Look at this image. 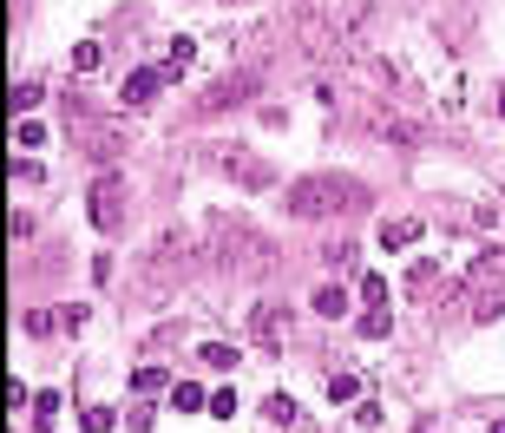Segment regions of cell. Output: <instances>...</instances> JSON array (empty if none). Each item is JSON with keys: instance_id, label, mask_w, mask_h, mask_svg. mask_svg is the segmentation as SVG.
<instances>
[{"instance_id": "7c38bea8", "label": "cell", "mask_w": 505, "mask_h": 433, "mask_svg": "<svg viewBox=\"0 0 505 433\" xmlns=\"http://www.w3.org/2000/svg\"><path fill=\"white\" fill-rule=\"evenodd\" d=\"M191 59H197V46H191V40H171V53L158 59V73H164V79H178V73H184Z\"/></svg>"}, {"instance_id": "9a60e30c", "label": "cell", "mask_w": 505, "mask_h": 433, "mask_svg": "<svg viewBox=\"0 0 505 433\" xmlns=\"http://www.w3.org/2000/svg\"><path fill=\"white\" fill-rule=\"evenodd\" d=\"M315 315H348V289H342V282L315 289Z\"/></svg>"}, {"instance_id": "7402d4cb", "label": "cell", "mask_w": 505, "mask_h": 433, "mask_svg": "<svg viewBox=\"0 0 505 433\" xmlns=\"http://www.w3.org/2000/svg\"><path fill=\"white\" fill-rule=\"evenodd\" d=\"M92 66H99V40H79L73 46V73H92Z\"/></svg>"}, {"instance_id": "52a82bcc", "label": "cell", "mask_w": 505, "mask_h": 433, "mask_svg": "<svg viewBox=\"0 0 505 433\" xmlns=\"http://www.w3.org/2000/svg\"><path fill=\"white\" fill-rule=\"evenodd\" d=\"M282 322H289V309L263 303V309H256V328H249V335H256V348H282Z\"/></svg>"}, {"instance_id": "484cf974", "label": "cell", "mask_w": 505, "mask_h": 433, "mask_svg": "<svg viewBox=\"0 0 505 433\" xmlns=\"http://www.w3.org/2000/svg\"><path fill=\"white\" fill-rule=\"evenodd\" d=\"M210 413H217V421H230V413H237V394H230V388L210 394Z\"/></svg>"}, {"instance_id": "ac0fdd59", "label": "cell", "mask_w": 505, "mask_h": 433, "mask_svg": "<svg viewBox=\"0 0 505 433\" xmlns=\"http://www.w3.org/2000/svg\"><path fill=\"white\" fill-rule=\"evenodd\" d=\"M204 368H237V348L230 342H204Z\"/></svg>"}, {"instance_id": "30bf717a", "label": "cell", "mask_w": 505, "mask_h": 433, "mask_svg": "<svg viewBox=\"0 0 505 433\" xmlns=\"http://www.w3.org/2000/svg\"><path fill=\"white\" fill-rule=\"evenodd\" d=\"M420 230H427L420 216H400V224H381V243H387V249H414Z\"/></svg>"}, {"instance_id": "cb8c5ba5", "label": "cell", "mask_w": 505, "mask_h": 433, "mask_svg": "<svg viewBox=\"0 0 505 433\" xmlns=\"http://www.w3.org/2000/svg\"><path fill=\"white\" fill-rule=\"evenodd\" d=\"M131 388H138V394H158V388H164V368H138V374H131Z\"/></svg>"}, {"instance_id": "ba28073f", "label": "cell", "mask_w": 505, "mask_h": 433, "mask_svg": "<svg viewBox=\"0 0 505 433\" xmlns=\"http://www.w3.org/2000/svg\"><path fill=\"white\" fill-rule=\"evenodd\" d=\"M158 86H164L158 66H138V73L125 79V106H151V98H158Z\"/></svg>"}, {"instance_id": "5b68a950", "label": "cell", "mask_w": 505, "mask_h": 433, "mask_svg": "<svg viewBox=\"0 0 505 433\" xmlns=\"http://www.w3.org/2000/svg\"><path fill=\"white\" fill-rule=\"evenodd\" d=\"M86 210H92V224L99 230H119L125 224V177L119 171H99V185L86 197Z\"/></svg>"}, {"instance_id": "603a6c76", "label": "cell", "mask_w": 505, "mask_h": 433, "mask_svg": "<svg viewBox=\"0 0 505 433\" xmlns=\"http://www.w3.org/2000/svg\"><path fill=\"white\" fill-rule=\"evenodd\" d=\"M361 335H367V342L387 335V309H367V315H361Z\"/></svg>"}, {"instance_id": "8992f818", "label": "cell", "mask_w": 505, "mask_h": 433, "mask_svg": "<svg viewBox=\"0 0 505 433\" xmlns=\"http://www.w3.org/2000/svg\"><path fill=\"white\" fill-rule=\"evenodd\" d=\"M263 86V66H249V73H237V79H217V86L204 92V112H224V106H243L249 92Z\"/></svg>"}, {"instance_id": "7a4b0ae2", "label": "cell", "mask_w": 505, "mask_h": 433, "mask_svg": "<svg viewBox=\"0 0 505 433\" xmlns=\"http://www.w3.org/2000/svg\"><path fill=\"white\" fill-rule=\"evenodd\" d=\"M204 249H210V263H217V270H237V276H263L269 263H276L269 237H263L256 224H243V216H210Z\"/></svg>"}, {"instance_id": "9c48e42d", "label": "cell", "mask_w": 505, "mask_h": 433, "mask_svg": "<svg viewBox=\"0 0 505 433\" xmlns=\"http://www.w3.org/2000/svg\"><path fill=\"white\" fill-rule=\"evenodd\" d=\"M224 171H237V177H243L249 191H269V185H276V177L263 171V158H249V152H237V158H224Z\"/></svg>"}, {"instance_id": "d4e9b609", "label": "cell", "mask_w": 505, "mask_h": 433, "mask_svg": "<svg viewBox=\"0 0 505 433\" xmlns=\"http://www.w3.org/2000/svg\"><path fill=\"white\" fill-rule=\"evenodd\" d=\"M7 237H13V243H27V237H33V216H27V210H13V216H7Z\"/></svg>"}, {"instance_id": "44dd1931", "label": "cell", "mask_w": 505, "mask_h": 433, "mask_svg": "<svg viewBox=\"0 0 505 433\" xmlns=\"http://www.w3.org/2000/svg\"><path fill=\"white\" fill-rule=\"evenodd\" d=\"M53 328H59V309H33L27 315V335H53Z\"/></svg>"}, {"instance_id": "d6986e66", "label": "cell", "mask_w": 505, "mask_h": 433, "mask_svg": "<svg viewBox=\"0 0 505 433\" xmlns=\"http://www.w3.org/2000/svg\"><path fill=\"white\" fill-rule=\"evenodd\" d=\"M33 106H40V86H13V92H7V112H13V119L33 112Z\"/></svg>"}, {"instance_id": "277c9868", "label": "cell", "mask_w": 505, "mask_h": 433, "mask_svg": "<svg viewBox=\"0 0 505 433\" xmlns=\"http://www.w3.org/2000/svg\"><path fill=\"white\" fill-rule=\"evenodd\" d=\"M466 309H473V322L505 315V249L499 256H479L473 270H466Z\"/></svg>"}, {"instance_id": "4316f807", "label": "cell", "mask_w": 505, "mask_h": 433, "mask_svg": "<svg viewBox=\"0 0 505 433\" xmlns=\"http://www.w3.org/2000/svg\"><path fill=\"white\" fill-rule=\"evenodd\" d=\"M485 433H505V421H493V427H485Z\"/></svg>"}, {"instance_id": "8fae6325", "label": "cell", "mask_w": 505, "mask_h": 433, "mask_svg": "<svg viewBox=\"0 0 505 433\" xmlns=\"http://www.w3.org/2000/svg\"><path fill=\"white\" fill-rule=\"evenodd\" d=\"M375 138H394V145H414V138H427V131H420V125H407V119H387V112H381V119H375Z\"/></svg>"}, {"instance_id": "5bb4252c", "label": "cell", "mask_w": 505, "mask_h": 433, "mask_svg": "<svg viewBox=\"0 0 505 433\" xmlns=\"http://www.w3.org/2000/svg\"><path fill=\"white\" fill-rule=\"evenodd\" d=\"M171 401H178V413H197V407H210V394L197 388V381H178V388H171Z\"/></svg>"}, {"instance_id": "ffe728a7", "label": "cell", "mask_w": 505, "mask_h": 433, "mask_svg": "<svg viewBox=\"0 0 505 433\" xmlns=\"http://www.w3.org/2000/svg\"><path fill=\"white\" fill-rule=\"evenodd\" d=\"M361 303H367V309H387V282H381L375 270L361 276Z\"/></svg>"}, {"instance_id": "3957f363", "label": "cell", "mask_w": 505, "mask_h": 433, "mask_svg": "<svg viewBox=\"0 0 505 433\" xmlns=\"http://www.w3.org/2000/svg\"><path fill=\"white\" fill-rule=\"evenodd\" d=\"M342 204H361V191L348 177H302V185L282 191V210L289 216H335Z\"/></svg>"}, {"instance_id": "2e32d148", "label": "cell", "mask_w": 505, "mask_h": 433, "mask_svg": "<svg viewBox=\"0 0 505 433\" xmlns=\"http://www.w3.org/2000/svg\"><path fill=\"white\" fill-rule=\"evenodd\" d=\"M263 421H269V427H289V421H296V401H289V394H269V401H263Z\"/></svg>"}, {"instance_id": "6da1fadb", "label": "cell", "mask_w": 505, "mask_h": 433, "mask_svg": "<svg viewBox=\"0 0 505 433\" xmlns=\"http://www.w3.org/2000/svg\"><path fill=\"white\" fill-rule=\"evenodd\" d=\"M367 27H375V7L367 0H302L296 7V33L315 59H355Z\"/></svg>"}, {"instance_id": "4fadbf2b", "label": "cell", "mask_w": 505, "mask_h": 433, "mask_svg": "<svg viewBox=\"0 0 505 433\" xmlns=\"http://www.w3.org/2000/svg\"><path fill=\"white\" fill-rule=\"evenodd\" d=\"M355 394H361V374L355 368H335L328 374V401H355Z\"/></svg>"}, {"instance_id": "e0dca14e", "label": "cell", "mask_w": 505, "mask_h": 433, "mask_svg": "<svg viewBox=\"0 0 505 433\" xmlns=\"http://www.w3.org/2000/svg\"><path fill=\"white\" fill-rule=\"evenodd\" d=\"M112 427H119L112 407H86V413H79V433H112Z\"/></svg>"}]
</instances>
